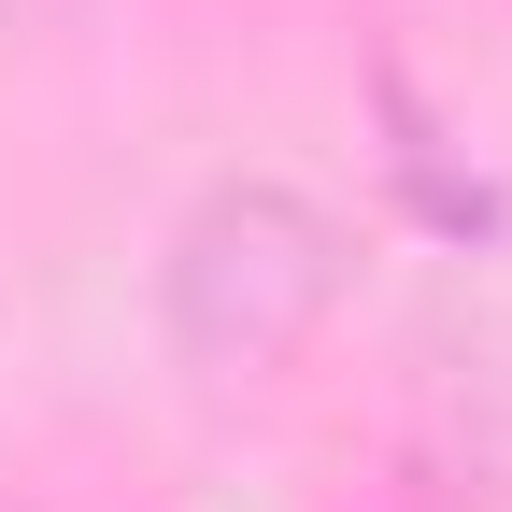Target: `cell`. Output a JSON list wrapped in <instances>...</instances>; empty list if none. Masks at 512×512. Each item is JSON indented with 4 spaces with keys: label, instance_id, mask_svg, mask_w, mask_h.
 Masks as SVG:
<instances>
[{
    "label": "cell",
    "instance_id": "6da1fadb",
    "mask_svg": "<svg viewBox=\"0 0 512 512\" xmlns=\"http://www.w3.org/2000/svg\"><path fill=\"white\" fill-rule=\"evenodd\" d=\"M342 285H356L342 214L271 185V171H228V185L185 200V228L157 256V328H171V356L200 384H256L342 313Z\"/></svg>",
    "mask_w": 512,
    "mask_h": 512
}]
</instances>
